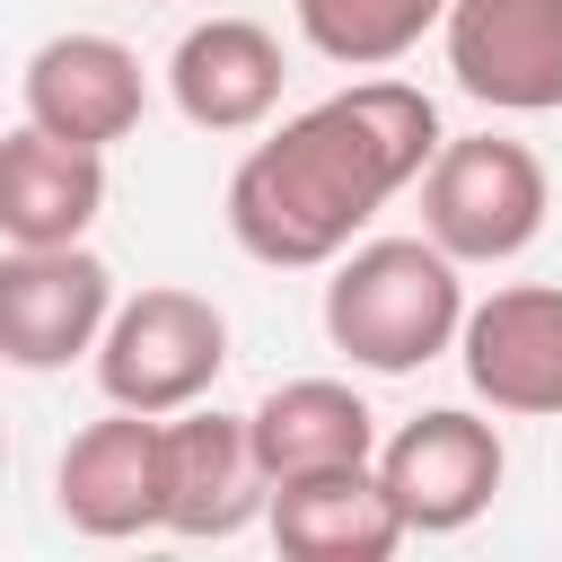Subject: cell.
<instances>
[{
	"instance_id": "6da1fadb",
	"label": "cell",
	"mask_w": 562,
	"mask_h": 562,
	"mask_svg": "<svg viewBox=\"0 0 562 562\" xmlns=\"http://www.w3.org/2000/svg\"><path fill=\"white\" fill-rule=\"evenodd\" d=\"M439 105L404 79H351L290 114L272 140H255L228 176V237L272 272H334V255L360 246V228L430 176L439 158Z\"/></svg>"
},
{
	"instance_id": "7a4b0ae2",
	"label": "cell",
	"mask_w": 562,
	"mask_h": 562,
	"mask_svg": "<svg viewBox=\"0 0 562 562\" xmlns=\"http://www.w3.org/2000/svg\"><path fill=\"white\" fill-rule=\"evenodd\" d=\"M465 263L422 237H360L325 281V342L369 378H413L465 334Z\"/></svg>"
},
{
	"instance_id": "3957f363",
	"label": "cell",
	"mask_w": 562,
	"mask_h": 562,
	"mask_svg": "<svg viewBox=\"0 0 562 562\" xmlns=\"http://www.w3.org/2000/svg\"><path fill=\"white\" fill-rule=\"evenodd\" d=\"M97 360V386L105 404H132V413H184L220 386L228 369V316L184 290V281H149L114 307L105 342L88 351Z\"/></svg>"
},
{
	"instance_id": "277c9868",
	"label": "cell",
	"mask_w": 562,
	"mask_h": 562,
	"mask_svg": "<svg viewBox=\"0 0 562 562\" xmlns=\"http://www.w3.org/2000/svg\"><path fill=\"white\" fill-rule=\"evenodd\" d=\"M553 211V176L527 140L474 132V140H439L430 176H422V228L457 255V263H509L544 237Z\"/></svg>"
},
{
	"instance_id": "5b68a950",
	"label": "cell",
	"mask_w": 562,
	"mask_h": 562,
	"mask_svg": "<svg viewBox=\"0 0 562 562\" xmlns=\"http://www.w3.org/2000/svg\"><path fill=\"white\" fill-rule=\"evenodd\" d=\"M114 272L88 246H9L0 255V360L44 378L105 342L114 325Z\"/></svg>"
},
{
	"instance_id": "8992f818",
	"label": "cell",
	"mask_w": 562,
	"mask_h": 562,
	"mask_svg": "<svg viewBox=\"0 0 562 562\" xmlns=\"http://www.w3.org/2000/svg\"><path fill=\"white\" fill-rule=\"evenodd\" d=\"M53 509L97 544L167 536V413L114 404L105 422L70 430V448L53 465Z\"/></svg>"
},
{
	"instance_id": "52a82bcc",
	"label": "cell",
	"mask_w": 562,
	"mask_h": 562,
	"mask_svg": "<svg viewBox=\"0 0 562 562\" xmlns=\"http://www.w3.org/2000/svg\"><path fill=\"white\" fill-rule=\"evenodd\" d=\"M378 474H386V492H395V509H404L413 536H457V527H474L501 501L509 448H501V430L483 413L430 404V413H413L378 448Z\"/></svg>"
},
{
	"instance_id": "ba28073f",
	"label": "cell",
	"mask_w": 562,
	"mask_h": 562,
	"mask_svg": "<svg viewBox=\"0 0 562 562\" xmlns=\"http://www.w3.org/2000/svg\"><path fill=\"white\" fill-rule=\"evenodd\" d=\"M448 70L492 114L562 105V0H448Z\"/></svg>"
},
{
	"instance_id": "9c48e42d",
	"label": "cell",
	"mask_w": 562,
	"mask_h": 562,
	"mask_svg": "<svg viewBox=\"0 0 562 562\" xmlns=\"http://www.w3.org/2000/svg\"><path fill=\"white\" fill-rule=\"evenodd\" d=\"M457 360L492 413L553 422L562 413V281H509V290L474 299Z\"/></svg>"
},
{
	"instance_id": "30bf717a",
	"label": "cell",
	"mask_w": 562,
	"mask_h": 562,
	"mask_svg": "<svg viewBox=\"0 0 562 562\" xmlns=\"http://www.w3.org/2000/svg\"><path fill=\"white\" fill-rule=\"evenodd\" d=\"M272 509V474L255 457V422L220 404L167 413V536L220 544Z\"/></svg>"
},
{
	"instance_id": "8fae6325",
	"label": "cell",
	"mask_w": 562,
	"mask_h": 562,
	"mask_svg": "<svg viewBox=\"0 0 562 562\" xmlns=\"http://www.w3.org/2000/svg\"><path fill=\"white\" fill-rule=\"evenodd\" d=\"M18 105H26V123H44V132H61V140L114 149V140L140 132V114H149V79H140V53H132V44L70 26V35H44V44L26 53V70H18Z\"/></svg>"
},
{
	"instance_id": "7c38bea8",
	"label": "cell",
	"mask_w": 562,
	"mask_h": 562,
	"mask_svg": "<svg viewBox=\"0 0 562 562\" xmlns=\"http://www.w3.org/2000/svg\"><path fill=\"white\" fill-rule=\"evenodd\" d=\"M281 79L290 61L263 18H202L167 53V97L193 132H255L281 105Z\"/></svg>"
},
{
	"instance_id": "4fadbf2b",
	"label": "cell",
	"mask_w": 562,
	"mask_h": 562,
	"mask_svg": "<svg viewBox=\"0 0 562 562\" xmlns=\"http://www.w3.org/2000/svg\"><path fill=\"white\" fill-rule=\"evenodd\" d=\"M263 527H272V544L290 562H386L413 536L378 465H325V474L272 483Z\"/></svg>"
},
{
	"instance_id": "5bb4252c",
	"label": "cell",
	"mask_w": 562,
	"mask_h": 562,
	"mask_svg": "<svg viewBox=\"0 0 562 562\" xmlns=\"http://www.w3.org/2000/svg\"><path fill=\"white\" fill-rule=\"evenodd\" d=\"M105 211V149L18 123L0 140V237L9 246H79Z\"/></svg>"
},
{
	"instance_id": "9a60e30c",
	"label": "cell",
	"mask_w": 562,
	"mask_h": 562,
	"mask_svg": "<svg viewBox=\"0 0 562 562\" xmlns=\"http://www.w3.org/2000/svg\"><path fill=\"white\" fill-rule=\"evenodd\" d=\"M255 457L272 483L290 474H325V465H378V413L360 404V386L342 378H281L255 413Z\"/></svg>"
},
{
	"instance_id": "2e32d148",
	"label": "cell",
	"mask_w": 562,
	"mask_h": 562,
	"mask_svg": "<svg viewBox=\"0 0 562 562\" xmlns=\"http://www.w3.org/2000/svg\"><path fill=\"white\" fill-rule=\"evenodd\" d=\"M290 9L307 53H325L334 70H386L448 26V0H290Z\"/></svg>"
}]
</instances>
